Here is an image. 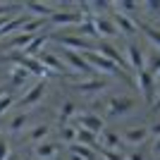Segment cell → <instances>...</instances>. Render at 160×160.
Segmentation results:
<instances>
[{
    "label": "cell",
    "mask_w": 160,
    "mask_h": 160,
    "mask_svg": "<svg viewBox=\"0 0 160 160\" xmlns=\"http://www.w3.org/2000/svg\"><path fill=\"white\" fill-rule=\"evenodd\" d=\"M136 108H139V100L134 96L112 93V96H108V100L103 103V112H105V117H127Z\"/></svg>",
    "instance_id": "cell-1"
},
{
    "label": "cell",
    "mask_w": 160,
    "mask_h": 160,
    "mask_svg": "<svg viewBox=\"0 0 160 160\" xmlns=\"http://www.w3.org/2000/svg\"><path fill=\"white\" fill-rule=\"evenodd\" d=\"M81 58L86 60V65L93 69V74H103V77H110V74H122L117 67L112 65L110 60H105L103 55H98L96 50H86V53H81ZM127 74V72H124Z\"/></svg>",
    "instance_id": "cell-2"
},
{
    "label": "cell",
    "mask_w": 160,
    "mask_h": 160,
    "mask_svg": "<svg viewBox=\"0 0 160 160\" xmlns=\"http://www.w3.org/2000/svg\"><path fill=\"white\" fill-rule=\"evenodd\" d=\"M43 96H46V81H36V84H31V86L27 88V93L22 96V98H17L14 105L19 108L22 112H27V110L38 105L41 100H43Z\"/></svg>",
    "instance_id": "cell-3"
},
{
    "label": "cell",
    "mask_w": 160,
    "mask_h": 160,
    "mask_svg": "<svg viewBox=\"0 0 160 160\" xmlns=\"http://www.w3.org/2000/svg\"><path fill=\"white\" fill-rule=\"evenodd\" d=\"M74 127L79 129H86V132H93V134H100L105 129V117L98 112H77L72 120Z\"/></svg>",
    "instance_id": "cell-4"
},
{
    "label": "cell",
    "mask_w": 160,
    "mask_h": 160,
    "mask_svg": "<svg viewBox=\"0 0 160 160\" xmlns=\"http://www.w3.org/2000/svg\"><path fill=\"white\" fill-rule=\"evenodd\" d=\"M134 86L139 88V93H141V98H143L146 105H153V100H155V86H158V84H155V77H151L146 69H141V72H136Z\"/></svg>",
    "instance_id": "cell-5"
},
{
    "label": "cell",
    "mask_w": 160,
    "mask_h": 160,
    "mask_svg": "<svg viewBox=\"0 0 160 160\" xmlns=\"http://www.w3.org/2000/svg\"><path fill=\"white\" fill-rule=\"evenodd\" d=\"M124 60H127V67L132 69L134 74L136 72H141L143 67H146V53L139 48V43H134V41H129L127 43V48H124Z\"/></svg>",
    "instance_id": "cell-6"
},
{
    "label": "cell",
    "mask_w": 160,
    "mask_h": 160,
    "mask_svg": "<svg viewBox=\"0 0 160 160\" xmlns=\"http://www.w3.org/2000/svg\"><path fill=\"white\" fill-rule=\"evenodd\" d=\"M62 62H67V65L72 67L74 72L79 74V77H86V79H91V77H96L93 69L86 65V60L81 58V53H72V50H65L62 48Z\"/></svg>",
    "instance_id": "cell-7"
},
{
    "label": "cell",
    "mask_w": 160,
    "mask_h": 160,
    "mask_svg": "<svg viewBox=\"0 0 160 160\" xmlns=\"http://www.w3.org/2000/svg\"><path fill=\"white\" fill-rule=\"evenodd\" d=\"M110 19H112V24H115V29H117V33L120 36H139V22L136 19H132V17H124V14H120V12H110Z\"/></svg>",
    "instance_id": "cell-8"
},
{
    "label": "cell",
    "mask_w": 160,
    "mask_h": 160,
    "mask_svg": "<svg viewBox=\"0 0 160 160\" xmlns=\"http://www.w3.org/2000/svg\"><path fill=\"white\" fill-rule=\"evenodd\" d=\"M110 86V81L108 79H98V77H91V79H84V81H74L72 88L77 93H84V96H96L100 91H105Z\"/></svg>",
    "instance_id": "cell-9"
},
{
    "label": "cell",
    "mask_w": 160,
    "mask_h": 160,
    "mask_svg": "<svg viewBox=\"0 0 160 160\" xmlns=\"http://www.w3.org/2000/svg\"><path fill=\"white\" fill-rule=\"evenodd\" d=\"M55 41H58L65 50H72V53H86V50H93L91 41L81 38V36H72V33H62V36H58Z\"/></svg>",
    "instance_id": "cell-10"
},
{
    "label": "cell",
    "mask_w": 160,
    "mask_h": 160,
    "mask_svg": "<svg viewBox=\"0 0 160 160\" xmlns=\"http://www.w3.org/2000/svg\"><path fill=\"white\" fill-rule=\"evenodd\" d=\"M62 153V146L60 141H41V143H36L33 146V158L36 160H55L58 155Z\"/></svg>",
    "instance_id": "cell-11"
},
{
    "label": "cell",
    "mask_w": 160,
    "mask_h": 160,
    "mask_svg": "<svg viewBox=\"0 0 160 160\" xmlns=\"http://www.w3.org/2000/svg\"><path fill=\"white\" fill-rule=\"evenodd\" d=\"M120 136H122V143L139 148L141 143H143V141L151 136V134H148V127H143V124H136V127H127L124 132L120 134Z\"/></svg>",
    "instance_id": "cell-12"
},
{
    "label": "cell",
    "mask_w": 160,
    "mask_h": 160,
    "mask_svg": "<svg viewBox=\"0 0 160 160\" xmlns=\"http://www.w3.org/2000/svg\"><path fill=\"white\" fill-rule=\"evenodd\" d=\"M81 19H84V14H79L77 10H69V12H53V17L48 19V24L55 27V29H60V27H77Z\"/></svg>",
    "instance_id": "cell-13"
},
{
    "label": "cell",
    "mask_w": 160,
    "mask_h": 160,
    "mask_svg": "<svg viewBox=\"0 0 160 160\" xmlns=\"http://www.w3.org/2000/svg\"><path fill=\"white\" fill-rule=\"evenodd\" d=\"M93 27H96V36H100V38H117L120 36L115 24H112V19H110V14L93 17Z\"/></svg>",
    "instance_id": "cell-14"
},
{
    "label": "cell",
    "mask_w": 160,
    "mask_h": 160,
    "mask_svg": "<svg viewBox=\"0 0 160 160\" xmlns=\"http://www.w3.org/2000/svg\"><path fill=\"white\" fill-rule=\"evenodd\" d=\"M36 60L41 62V67H43L48 74H60L62 67H65V65H62V60L55 53H50V50H41V53L36 55Z\"/></svg>",
    "instance_id": "cell-15"
},
{
    "label": "cell",
    "mask_w": 160,
    "mask_h": 160,
    "mask_svg": "<svg viewBox=\"0 0 160 160\" xmlns=\"http://www.w3.org/2000/svg\"><path fill=\"white\" fill-rule=\"evenodd\" d=\"M98 146L108 148V151H122V136L117 132H112V129H103V132L98 134Z\"/></svg>",
    "instance_id": "cell-16"
},
{
    "label": "cell",
    "mask_w": 160,
    "mask_h": 160,
    "mask_svg": "<svg viewBox=\"0 0 160 160\" xmlns=\"http://www.w3.org/2000/svg\"><path fill=\"white\" fill-rule=\"evenodd\" d=\"M48 134H50V127H48V124H36V127H29L27 132H24V143L36 146V143H41V141L48 139Z\"/></svg>",
    "instance_id": "cell-17"
},
{
    "label": "cell",
    "mask_w": 160,
    "mask_h": 160,
    "mask_svg": "<svg viewBox=\"0 0 160 160\" xmlns=\"http://www.w3.org/2000/svg\"><path fill=\"white\" fill-rule=\"evenodd\" d=\"M29 122H31V115L29 112H19V115H14L12 120L7 122L5 132L7 134H24L29 129Z\"/></svg>",
    "instance_id": "cell-18"
},
{
    "label": "cell",
    "mask_w": 160,
    "mask_h": 160,
    "mask_svg": "<svg viewBox=\"0 0 160 160\" xmlns=\"http://www.w3.org/2000/svg\"><path fill=\"white\" fill-rule=\"evenodd\" d=\"M112 10H115V12H120V14H124V17H132V19H136V14L141 12V2L120 0V2H112Z\"/></svg>",
    "instance_id": "cell-19"
},
{
    "label": "cell",
    "mask_w": 160,
    "mask_h": 160,
    "mask_svg": "<svg viewBox=\"0 0 160 160\" xmlns=\"http://www.w3.org/2000/svg\"><path fill=\"white\" fill-rule=\"evenodd\" d=\"M48 41H50V36H48V33H43V31L36 33V36L29 41V46H27V50H24V55H29V58H36V55L43 50V46H46Z\"/></svg>",
    "instance_id": "cell-20"
},
{
    "label": "cell",
    "mask_w": 160,
    "mask_h": 160,
    "mask_svg": "<svg viewBox=\"0 0 160 160\" xmlns=\"http://www.w3.org/2000/svg\"><path fill=\"white\" fill-rule=\"evenodd\" d=\"M29 81H31V74H29L27 69H22V67H10V84H12L14 88L27 86Z\"/></svg>",
    "instance_id": "cell-21"
},
{
    "label": "cell",
    "mask_w": 160,
    "mask_h": 160,
    "mask_svg": "<svg viewBox=\"0 0 160 160\" xmlns=\"http://www.w3.org/2000/svg\"><path fill=\"white\" fill-rule=\"evenodd\" d=\"M74 143H81V146H86V148H93V151H98V134L93 132H86V129H79L77 127V141Z\"/></svg>",
    "instance_id": "cell-22"
},
{
    "label": "cell",
    "mask_w": 160,
    "mask_h": 160,
    "mask_svg": "<svg viewBox=\"0 0 160 160\" xmlns=\"http://www.w3.org/2000/svg\"><path fill=\"white\" fill-rule=\"evenodd\" d=\"M77 33H79L81 38H86V41L96 38V27H93V17H91V14H86V17L77 24Z\"/></svg>",
    "instance_id": "cell-23"
},
{
    "label": "cell",
    "mask_w": 160,
    "mask_h": 160,
    "mask_svg": "<svg viewBox=\"0 0 160 160\" xmlns=\"http://www.w3.org/2000/svg\"><path fill=\"white\" fill-rule=\"evenodd\" d=\"M67 153L77 155V158H81V160H96L98 158V153H96L93 148H86V146H81V143H69V146H67Z\"/></svg>",
    "instance_id": "cell-24"
},
{
    "label": "cell",
    "mask_w": 160,
    "mask_h": 160,
    "mask_svg": "<svg viewBox=\"0 0 160 160\" xmlns=\"http://www.w3.org/2000/svg\"><path fill=\"white\" fill-rule=\"evenodd\" d=\"M139 31L143 33V36H146V38H148V41H151V43H153V46L160 50V29H158V27L148 24V22H141V24H139Z\"/></svg>",
    "instance_id": "cell-25"
},
{
    "label": "cell",
    "mask_w": 160,
    "mask_h": 160,
    "mask_svg": "<svg viewBox=\"0 0 160 160\" xmlns=\"http://www.w3.org/2000/svg\"><path fill=\"white\" fill-rule=\"evenodd\" d=\"M77 112H79V110H77V103H74V100H67L65 105L60 108V127L62 124H72Z\"/></svg>",
    "instance_id": "cell-26"
},
{
    "label": "cell",
    "mask_w": 160,
    "mask_h": 160,
    "mask_svg": "<svg viewBox=\"0 0 160 160\" xmlns=\"http://www.w3.org/2000/svg\"><path fill=\"white\" fill-rule=\"evenodd\" d=\"M74 141H77V127H74V124H62L60 127V143L69 146Z\"/></svg>",
    "instance_id": "cell-27"
},
{
    "label": "cell",
    "mask_w": 160,
    "mask_h": 160,
    "mask_svg": "<svg viewBox=\"0 0 160 160\" xmlns=\"http://www.w3.org/2000/svg\"><path fill=\"white\" fill-rule=\"evenodd\" d=\"M151 77H158L160 74V53H153L151 58H146V67H143Z\"/></svg>",
    "instance_id": "cell-28"
},
{
    "label": "cell",
    "mask_w": 160,
    "mask_h": 160,
    "mask_svg": "<svg viewBox=\"0 0 160 160\" xmlns=\"http://www.w3.org/2000/svg\"><path fill=\"white\" fill-rule=\"evenodd\" d=\"M22 5H12V2H0V19L2 17H12V14H19Z\"/></svg>",
    "instance_id": "cell-29"
},
{
    "label": "cell",
    "mask_w": 160,
    "mask_h": 160,
    "mask_svg": "<svg viewBox=\"0 0 160 160\" xmlns=\"http://www.w3.org/2000/svg\"><path fill=\"white\" fill-rule=\"evenodd\" d=\"M14 103H17L14 93H10V91H7V93L2 96V98H0V115H2V112H7L10 108H14Z\"/></svg>",
    "instance_id": "cell-30"
},
{
    "label": "cell",
    "mask_w": 160,
    "mask_h": 160,
    "mask_svg": "<svg viewBox=\"0 0 160 160\" xmlns=\"http://www.w3.org/2000/svg\"><path fill=\"white\" fill-rule=\"evenodd\" d=\"M100 158H105V160H124V153H122V151H108V148H100Z\"/></svg>",
    "instance_id": "cell-31"
},
{
    "label": "cell",
    "mask_w": 160,
    "mask_h": 160,
    "mask_svg": "<svg viewBox=\"0 0 160 160\" xmlns=\"http://www.w3.org/2000/svg\"><path fill=\"white\" fill-rule=\"evenodd\" d=\"M141 10H146V12H153V14H160V0H148V2H141Z\"/></svg>",
    "instance_id": "cell-32"
},
{
    "label": "cell",
    "mask_w": 160,
    "mask_h": 160,
    "mask_svg": "<svg viewBox=\"0 0 160 160\" xmlns=\"http://www.w3.org/2000/svg\"><path fill=\"white\" fill-rule=\"evenodd\" d=\"M124 160H148V155L143 151H139V148H134V151L124 153Z\"/></svg>",
    "instance_id": "cell-33"
},
{
    "label": "cell",
    "mask_w": 160,
    "mask_h": 160,
    "mask_svg": "<svg viewBox=\"0 0 160 160\" xmlns=\"http://www.w3.org/2000/svg\"><path fill=\"white\" fill-rule=\"evenodd\" d=\"M12 153V148H10V143H7L5 139H0V160H5L7 155Z\"/></svg>",
    "instance_id": "cell-34"
},
{
    "label": "cell",
    "mask_w": 160,
    "mask_h": 160,
    "mask_svg": "<svg viewBox=\"0 0 160 160\" xmlns=\"http://www.w3.org/2000/svg\"><path fill=\"white\" fill-rule=\"evenodd\" d=\"M148 134H153L155 139H160V120H158V122H153V124L148 127Z\"/></svg>",
    "instance_id": "cell-35"
},
{
    "label": "cell",
    "mask_w": 160,
    "mask_h": 160,
    "mask_svg": "<svg viewBox=\"0 0 160 160\" xmlns=\"http://www.w3.org/2000/svg\"><path fill=\"white\" fill-rule=\"evenodd\" d=\"M151 151H153L155 158H160V139H155V143H153V148H151Z\"/></svg>",
    "instance_id": "cell-36"
},
{
    "label": "cell",
    "mask_w": 160,
    "mask_h": 160,
    "mask_svg": "<svg viewBox=\"0 0 160 160\" xmlns=\"http://www.w3.org/2000/svg\"><path fill=\"white\" fill-rule=\"evenodd\" d=\"M151 108H153V110H160V98H155V100H153V105H151Z\"/></svg>",
    "instance_id": "cell-37"
},
{
    "label": "cell",
    "mask_w": 160,
    "mask_h": 160,
    "mask_svg": "<svg viewBox=\"0 0 160 160\" xmlns=\"http://www.w3.org/2000/svg\"><path fill=\"white\" fill-rule=\"evenodd\" d=\"M67 160H81V158H77V155H72V153H67Z\"/></svg>",
    "instance_id": "cell-38"
},
{
    "label": "cell",
    "mask_w": 160,
    "mask_h": 160,
    "mask_svg": "<svg viewBox=\"0 0 160 160\" xmlns=\"http://www.w3.org/2000/svg\"><path fill=\"white\" fill-rule=\"evenodd\" d=\"M5 160H19V158H17V155H14V153H10V155H7V158Z\"/></svg>",
    "instance_id": "cell-39"
},
{
    "label": "cell",
    "mask_w": 160,
    "mask_h": 160,
    "mask_svg": "<svg viewBox=\"0 0 160 160\" xmlns=\"http://www.w3.org/2000/svg\"><path fill=\"white\" fill-rule=\"evenodd\" d=\"M5 93H7V88H5V86H0V98H2Z\"/></svg>",
    "instance_id": "cell-40"
},
{
    "label": "cell",
    "mask_w": 160,
    "mask_h": 160,
    "mask_svg": "<svg viewBox=\"0 0 160 160\" xmlns=\"http://www.w3.org/2000/svg\"><path fill=\"white\" fill-rule=\"evenodd\" d=\"M158 81H160V74H158V77H155V84H158Z\"/></svg>",
    "instance_id": "cell-41"
},
{
    "label": "cell",
    "mask_w": 160,
    "mask_h": 160,
    "mask_svg": "<svg viewBox=\"0 0 160 160\" xmlns=\"http://www.w3.org/2000/svg\"><path fill=\"white\" fill-rule=\"evenodd\" d=\"M96 160H105V158H100V155H98V158H96Z\"/></svg>",
    "instance_id": "cell-42"
},
{
    "label": "cell",
    "mask_w": 160,
    "mask_h": 160,
    "mask_svg": "<svg viewBox=\"0 0 160 160\" xmlns=\"http://www.w3.org/2000/svg\"><path fill=\"white\" fill-rule=\"evenodd\" d=\"M158 160H160V158H158Z\"/></svg>",
    "instance_id": "cell-43"
}]
</instances>
